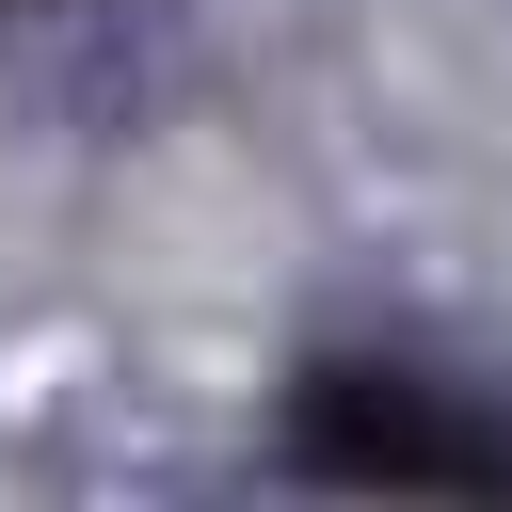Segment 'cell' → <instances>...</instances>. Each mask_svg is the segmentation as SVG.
Here are the masks:
<instances>
[{
	"instance_id": "6da1fadb",
	"label": "cell",
	"mask_w": 512,
	"mask_h": 512,
	"mask_svg": "<svg viewBox=\"0 0 512 512\" xmlns=\"http://www.w3.org/2000/svg\"><path fill=\"white\" fill-rule=\"evenodd\" d=\"M288 464L384 480V496H512V416L432 368H320L288 416Z\"/></svg>"
}]
</instances>
